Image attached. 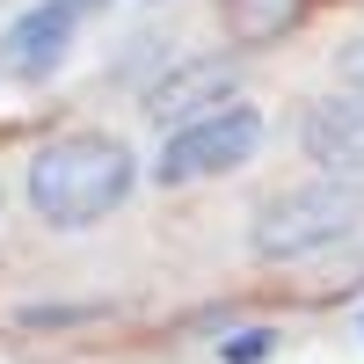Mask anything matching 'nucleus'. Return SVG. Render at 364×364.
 Listing matches in <instances>:
<instances>
[{
    "label": "nucleus",
    "instance_id": "nucleus-9",
    "mask_svg": "<svg viewBox=\"0 0 364 364\" xmlns=\"http://www.w3.org/2000/svg\"><path fill=\"white\" fill-rule=\"evenodd\" d=\"M336 80H343V95H364V29L336 51Z\"/></svg>",
    "mask_w": 364,
    "mask_h": 364
},
{
    "label": "nucleus",
    "instance_id": "nucleus-1",
    "mask_svg": "<svg viewBox=\"0 0 364 364\" xmlns=\"http://www.w3.org/2000/svg\"><path fill=\"white\" fill-rule=\"evenodd\" d=\"M132 182H139V161H132L124 139H109V132H66V139L37 146L22 190H29V211H37L44 226L80 233V226L109 219V211L132 197Z\"/></svg>",
    "mask_w": 364,
    "mask_h": 364
},
{
    "label": "nucleus",
    "instance_id": "nucleus-8",
    "mask_svg": "<svg viewBox=\"0 0 364 364\" xmlns=\"http://www.w3.org/2000/svg\"><path fill=\"white\" fill-rule=\"evenodd\" d=\"M269 343H277L269 328H240V336H226V343H219V357H226V364H262V357H269Z\"/></svg>",
    "mask_w": 364,
    "mask_h": 364
},
{
    "label": "nucleus",
    "instance_id": "nucleus-3",
    "mask_svg": "<svg viewBox=\"0 0 364 364\" xmlns=\"http://www.w3.org/2000/svg\"><path fill=\"white\" fill-rule=\"evenodd\" d=\"M255 146H262V117H255L248 102H233V109H219V117H197V124L168 132L161 161H154V182H161V190H182V182L226 175V168L248 161Z\"/></svg>",
    "mask_w": 364,
    "mask_h": 364
},
{
    "label": "nucleus",
    "instance_id": "nucleus-4",
    "mask_svg": "<svg viewBox=\"0 0 364 364\" xmlns=\"http://www.w3.org/2000/svg\"><path fill=\"white\" fill-rule=\"evenodd\" d=\"M233 87H240V66L226 51H204V58H168V73L146 87V109L154 124H197V117H219L233 109Z\"/></svg>",
    "mask_w": 364,
    "mask_h": 364
},
{
    "label": "nucleus",
    "instance_id": "nucleus-2",
    "mask_svg": "<svg viewBox=\"0 0 364 364\" xmlns=\"http://www.w3.org/2000/svg\"><path fill=\"white\" fill-rule=\"evenodd\" d=\"M364 226V182H336V175H321V182H299V190L284 197H269L255 211V233H248V248L262 262H306L321 248H336V240H350Z\"/></svg>",
    "mask_w": 364,
    "mask_h": 364
},
{
    "label": "nucleus",
    "instance_id": "nucleus-7",
    "mask_svg": "<svg viewBox=\"0 0 364 364\" xmlns=\"http://www.w3.org/2000/svg\"><path fill=\"white\" fill-rule=\"evenodd\" d=\"M314 15V0H219V22L240 51H262V44H284L299 22Z\"/></svg>",
    "mask_w": 364,
    "mask_h": 364
},
{
    "label": "nucleus",
    "instance_id": "nucleus-5",
    "mask_svg": "<svg viewBox=\"0 0 364 364\" xmlns=\"http://www.w3.org/2000/svg\"><path fill=\"white\" fill-rule=\"evenodd\" d=\"M299 146L336 182H364V95H321L299 124Z\"/></svg>",
    "mask_w": 364,
    "mask_h": 364
},
{
    "label": "nucleus",
    "instance_id": "nucleus-6",
    "mask_svg": "<svg viewBox=\"0 0 364 364\" xmlns=\"http://www.w3.org/2000/svg\"><path fill=\"white\" fill-rule=\"evenodd\" d=\"M87 8H102V0H37V8H22V15L8 22V37H0L8 66L29 73V80L51 73L58 58H66V44H73V29H80Z\"/></svg>",
    "mask_w": 364,
    "mask_h": 364
},
{
    "label": "nucleus",
    "instance_id": "nucleus-10",
    "mask_svg": "<svg viewBox=\"0 0 364 364\" xmlns=\"http://www.w3.org/2000/svg\"><path fill=\"white\" fill-rule=\"evenodd\" d=\"M102 306H22V328H66V321H95Z\"/></svg>",
    "mask_w": 364,
    "mask_h": 364
}]
</instances>
